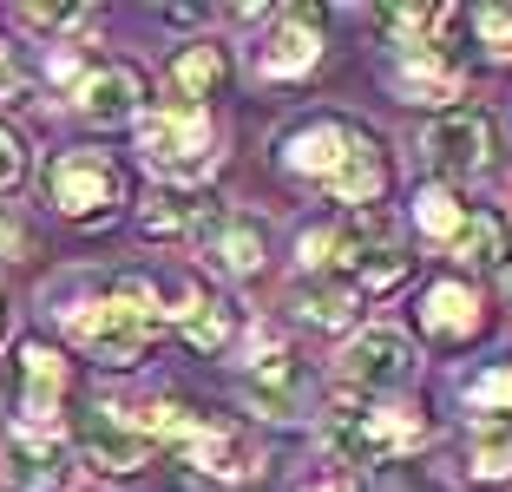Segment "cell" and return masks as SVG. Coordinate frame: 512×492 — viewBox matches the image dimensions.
I'll return each mask as SVG.
<instances>
[{"mask_svg":"<svg viewBox=\"0 0 512 492\" xmlns=\"http://www.w3.org/2000/svg\"><path fill=\"white\" fill-rule=\"evenodd\" d=\"M151 447H158V440H151L132 414H119V407H92V414L79 420V460H86L92 473H138V466L151 460Z\"/></svg>","mask_w":512,"mask_h":492,"instance_id":"52a82bcc","label":"cell"},{"mask_svg":"<svg viewBox=\"0 0 512 492\" xmlns=\"http://www.w3.org/2000/svg\"><path fill=\"white\" fill-rule=\"evenodd\" d=\"M329 440H335V453H342L348 466H388V460H401V453L421 447L427 427L407 414V407L368 401V407H335Z\"/></svg>","mask_w":512,"mask_h":492,"instance_id":"3957f363","label":"cell"},{"mask_svg":"<svg viewBox=\"0 0 512 492\" xmlns=\"http://www.w3.org/2000/svg\"><path fill=\"white\" fill-rule=\"evenodd\" d=\"M421 151H427V164H434L440 178H480L486 164H493V119L453 105V112H440L421 132Z\"/></svg>","mask_w":512,"mask_h":492,"instance_id":"5b68a950","label":"cell"},{"mask_svg":"<svg viewBox=\"0 0 512 492\" xmlns=\"http://www.w3.org/2000/svg\"><path fill=\"white\" fill-rule=\"evenodd\" d=\"M473 479H480V486H499V479H512V427L480 433V440H473Z\"/></svg>","mask_w":512,"mask_h":492,"instance_id":"603a6c76","label":"cell"},{"mask_svg":"<svg viewBox=\"0 0 512 492\" xmlns=\"http://www.w3.org/2000/svg\"><path fill=\"white\" fill-rule=\"evenodd\" d=\"M66 328H73V342L86 348L92 361H106V368H132V361L151 348V335L165 328L158 283H151V276H112L99 302L66 309Z\"/></svg>","mask_w":512,"mask_h":492,"instance_id":"6da1fadb","label":"cell"},{"mask_svg":"<svg viewBox=\"0 0 512 492\" xmlns=\"http://www.w3.org/2000/svg\"><path fill=\"white\" fill-rule=\"evenodd\" d=\"M20 388H27V427H46L53 420V407H60V394H66V361L53 355V348H40V342H27L20 348Z\"/></svg>","mask_w":512,"mask_h":492,"instance_id":"2e32d148","label":"cell"},{"mask_svg":"<svg viewBox=\"0 0 512 492\" xmlns=\"http://www.w3.org/2000/svg\"><path fill=\"white\" fill-rule=\"evenodd\" d=\"M7 479L14 492H60L73 479V453L53 427H20L7 440Z\"/></svg>","mask_w":512,"mask_h":492,"instance_id":"30bf717a","label":"cell"},{"mask_svg":"<svg viewBox=\"0 0 512 492\" xmlns=\"http://www.w3.org/2000/svg\"><path fill=\"white\" fill-rule=\"evenodd\" d=\"M197 250H204V263L224 269V276H250V269H263V256H270V237H263L256 217L211 210V217L197 224Z\"/></svg>","mask_w":512,"mask_h":492,"instance_id":"8fae6325","label":"cell"},{"mask_svg":"<svg viewBox=\"0 0 512 492\" xmlns=\"http://www.w3.org/2000/svg\"><path fill=\"white\" fill-rule=\"evenodd\" d=\"M322 60V14L316 7H283L256 46V73L263 79H302Z\"/></svg>","mask_w":512,"mask_h":492,"instance_id":"ba28073f","label":"cell"},{"mask_svg":"<svg viewBox=\"0 0 512 492\" xmlns=\"http://www.w3.org/2000/svg\"><path fill=\"white\" fill-rule=\"evenodd\" d=\"M296 355H289L283 342H256V361L243 368V401L256 407V414H270V420H289L296 414Z\"/></svg>","mask_w":512,"mask_h":492,"instance_id":"4fadbf2b","label":"cell"},{"mask_svg":"<svg viewBox=\"0 0 512 492\" xmlns=\"http://www.w3.org/2000/svg\"><path fill=\"white\" fill-rule=\"evenodd\" d=\"M46 197L73 224H99V217H112L125 204V171L106 151H60L53 171H46Z\"/></svg>","mask_w":512,"mask_h":492,"instance_id":"277c9868","label":"cell"},{"mask_svg":"<svg viewBox=\"0 0 512 492\" xmlns=\"http://www.w3.org/2000/svg\"><path fill=\"white\" fill-rule=\"evenodd\" d=\"M0 86H7V53H0Z\"/></svg>","mask_w":512,"mask_h":492,"instance_id":"4dcf8cb0","label":"cell"},{"mask_svg":"<svg viewBox=\"0 0 512 492\" xmlns=\"http://www.w3.org/2000/svg\"><path fill=\"white\" fill-rule=\"evenodd\" d=\"M453 86H460V73L447 66V53H440V46H421V53H401V66H394V92H401V99L440 105V99H453Z\"/></svg>","mask_w":512,"mask_h":492,"instance_id":"e0dca14e","label":"cell"},{"mask_svg":"<svg viewBox=\"0 0 512 492\" xmlns=\"http://www.w3.org/2000/svg\"><path fill=\"white\" fill-rule=\"evenodd\" d=\"M414 368H421V355H414V342H407L401 328H362V335L348 342V355H342L348 388H362V394L407 388V381H414Z\"/></svg>","mask_w":512,"mask_h":492,"instance_id":"8992f818","label":"cell"},{"mask_svg":"<svg viewBox=\"0 0 512 492\" xmlns=\"http://www.w3.org/2000/svg\"><path fill=\"white\" fill-rule=\"evenodd\" d=\"M467 401L480 407V414H512V368H493V374H480L467 388Z\"/></svg>","mask_w":512,"mask_h":492,"instance_id":"d4e9b609","label":"cell"},{"mask_svg":"<svg viewBox=\"0 0 512 492\" xmlns=\"http://www.w3.org/2000/svg\"><path fill=\"white\" fill-rule=\"evenodd\" d=\"M20 184H27V145H20V132L0 125V197H14Z\"/></svg>","mask_w":512,"mask_h":492,"instance_id":"484cf974","label":"cell"},{"mask_svg":"<svg viewBox=\"0 0 512 492\" xmlns=\"http://www.w3.org/2000/svg\"><path fill=\"white\" fill-rule=\"evenodd\" d=\"M211 217V204L191 191H158L145 210H138V230L145 237H197V224Z\"/></svg>","mask_w":512,"mask_h":492,"instance_id":"ac0fdd59","label":"cell"},{"mask_svg":"<svg viewBox=\"0 0 512 492\" xmlns=\"http://www.w3.org/2000/svg\"><path fill=\"white\" fill-rule=\"evenodd\" d=\"M73 99H79V112H86L92 125L145 119V79H138L132 66H92V73L73 86Z\"/></svg>","mask_w":512,"mask_h":492,"instance_id":"7c38bea8","label":"cell"},{"mask_svg":"<svg viewBox=\"0 0 512 492\" xmlns=\"http://www.w3.org/2000/svg\"><path fill=\"white\" fill-rule=\"evenodd\" d=\"M302 492H355V479H342V473H316V479H302Z\"/></svg>","mask_w":512,"mask_h":492,"instance_id":"f1b7e54d","label":"cell"},{"mask_svg":"<svg viewBox=\"0 0 512 492\" xmlns=\"http://www.w3.org/2000/svg\"><path fill=\"white\" fill-rule=\"evenodd\" d=\"M138 151L158 178H197L217 164V125L211 112H191V105H165V112H145L138 119Z\"/></svg>","mask_w":512,"mask_h":492,"instance_id":"7a4b0ae2","label":"cell"},{"mask_svg":"<svg viewBox=\"0 0 512 492\" xmlns=\"http://www.w3.org/2000/svg\"><path fill=\"white\" fill-rule=\"evenodd\" d=\"M0 322H7V315H0Z\"/></svg>","mask_w":512,"mask_h":492,"instance_id":"1f68e13d","label":"cell"},{"mask_svg":"<svg viewBox=\"0 0 512 492\" xmlns=\"http://www.w3.org/2000/svg\"><path fill=\"white\" fill-rule=\"evenodd\" d=\"M480 322H486V309L473 296V283H460V276H440L421 296V328L434 342H467V335H480Z\"/></svg>","mask_w":512,"mask_h":492,"instance_id":"5bb4252c","label":"cell"},{"mask_svg":"<svg viewBox=\"0 0 512 492\" xmlns=\"http://www.w3.org/2000/svg\"><path fill=\"white\" fill-rule=\"evenodd\" d=\"M453 256H460L467 269H499L506 263V230H499L493 210H473L467 230H460V243H453Z\"/></svg>","mask_w":512,"mask_h":492,"instance_id":"44dd1931","label":"cell"},{"mask_svg":"<svg viewBox=\"0 0 512 492\" xmlns=\"http://www.w3.org/2000/svg\"><path fill=\"white\" fill-rule=\"evenodd\" d=\"M20 250H27V230H20V224H0V263H14Z\"/></svg>","mask_w":512,"mask_h":492,"instance_id":"83f0119b","label":"cell"},{"mask_svg":"<svg viewBox=\"0 0 512 492\" xmlns=\"http://www.w3.org/2000/svg\"><path fill=\"white\" fill-rule=\"evenodd\" d=\"M355 289L342 283V276H322V283H302V315H309V322L316 328H348L355 322Z\"/></svg>","mask_w":512,"mask_h":492,"instance_id":"7402d4cb","label":"cell"},{"mask_svg":"<svg viewBox=\"0 0 512 492\" xmlns=\"http://www.w3.org/2000/svg\"><path fill=\"white\" fill-rule=\"evenodd\" d=\"M467 217H473V210H467V197L453 191V184H427V191L414 197V224H421V230H427L434 243H447V250L460 243V230H467Z\"/></svg>","mask_w":512,"mask_h":492,"instance_id":"d6986e66","label":"cell"},{"mask_svg":"<svg viewBox=\"0 0 512 492\" xmlns=\"http://www.w3.org/2000/svg\"><path fill=\"white\" fill-rule=\"evenodd\" d=\"M381 27L401 40V53H421V46H434V33L453 27V7H388Z\"/></svg>","mask_w":512,"mask_h":492,"instance_id":"ffe728a7","label":"cell"},{"mask_svg":"<svg viewBox=\"0 0 512 492\" xmlns=\"http://www.w3.org/2000/svg\"><path fill=\"white\" fill-rule=\"evenodd\" d=\"M230 79V60H224V46L217 40H197L184 46L178 60H171L165 86H171V105H191V112H204V99H217Z\"/></svg>","mask_w":512,"mask_h":492,"instance_id":"9a60e30c","label":"cell"},{"mask_svg":"<svg viewBox=\"0 0 512 492\" xmlns=\"http://www.w3.org/2000/svg\"><path fill=\"white\" fill-rule=\"evenodd\" d=\"M20 27H46V33L86 27V7H20Z\"/></svg>","mask_w":512,"mask_h":492,"instance_id":"4316f807","label":"cell"},{"mask_svg":"<svg viewBox=\"0 0 512 492\" xmlns=\"http://www.w3.org/2000/svg\"><path fill=\"white\" fill-rule=\"evenodd\" d=\"M473 33H480V46L493 53V60H512V7H473Z\"/></svg>","mask_w":512,"mask_h":492,"instance_id":"cb8c5ba5","label":"cell"},{"mask_svg":"<svg viewBox=\"0 0 512 492\" xmlns=\"http://www.w3.org/2000/svg\"><path fill=\"white\" fill-rule=\"evenodd\" d=\"M362 145V125H348V119H309V125H296V132L283 138V164L296 171V178H309V184H322L329 191V178L348 164V151Z\"/></svg>","mask_w":512,"mask_h":492,"instance_id":"9c48e42d","label":"cell"},{"mask_svg":"<svg viewBox=\"0 0 512 492\" xmlns=\"http://www.w3.org/2000/svg\"><path fill=\"white\" fill-rule=\"evenodd\" d=\"M499 283L512 289V243H506V263H499Z\"/></svg>","mask_w":512,"mask_h":492,"instance_id":"f546056e","label":"cell"}]
</instances>
